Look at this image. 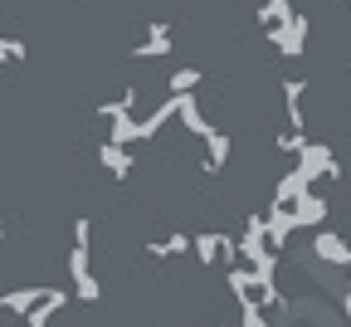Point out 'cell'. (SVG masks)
I'll return each mask as SVG.
<instances>
[{
	"label": "cell",
	"instance_id": "cell-1",
	"mask_svg": "<svg viewBox=\"0 0 351 327\" xmlns=\"http://www.w3.org/2000/svg\"><path fill=\"white\" fill-rule=\"evenodd\" d=\"M278 313H283L278 327H341V317H337L332 303H322V298H302V303L288 298Z\"/></svg>",
	"mask_w": 351,
	"mask_h": 327
},
{
	"label": "cell",
	"instance_id": "cell-2",
	"mask_svg": "<svg viewBox=\"0 0 351 327\" xmlns=\"http://www.w3.org/2000/svg\"><path fill=\"white\" fill-rule=\"evenodd\" d=\"M293 171H298L307 185H317L322 176H327V181H337V176H341V166H337V157H332V147H327V142H307V147L298 152V166H293Z\"/></svg>",
	"mask_w": 351,
	"mask_h": 327
},
{
	"label": "cell",
	"instance_id": "cell-3",
	"mask_svg": "<svg viewBox=\"0 0 351 327\" xmlns=\"http://www.w3.org/2000/svg\"><path fill=\"white\" fill-rule=\"evenodd\" d=\"M69 273H73V293H78V303H98V298H103V284H98V273H93L88 245H73V249H69Z\"/></svg>",
	"mask_w": 351,
	"mask_h": 327
},
{
	"label": "cell",
	"instance_id": "cell-4",
	"mask_svg": "<svg viewBox=\"0 0 351 327\" xmlns=\"http://www.w3.org/2000/svg\"><path fill=\"white\" fill-rule=\"evenodd\" d=\"M191 249H195V259H200L205 269H210V264H219V269L239 264L234 240H230V235H215V229H205V235H191Z\"/></svg>",
	"mask_w": 351,
	"mask_h": 327
},
{
	"label": "cell",
	"instance_id": "cell-5",
	"mask_svg": "<svg viewBox=\"0 0 351 327\" xmlns=\"http://www.w3.org/2000/svg\"><path fill=\"white\" fill-rule=\"evenodd\" d=\"M307 30H313V25H307V15H293L283 30H274L269 39H274V49L278 54H288V59H302L307 54Z\"/></svg>",
	"mask_w": 351,
	"mask_h": 327
},
{
	"label": "cell",
	"instance_id": "cell-6",
	"mask_svg": "<svg viewBox=\"0 0 351 327\" xmlns=\"http://www.w3.org/2000/svg\"><path fill=\"white\" fill-rule=\"evenodd\" d=\"M313 259H322L332 269H346L351 264V245L337 235V229H317V235H313Z\"/></svg>",
	"mask_w": 351,
	"mask_h": 327
},
{
	"label": "cell",
	"instance_id": "cell-7",
	"mask_svg": "<svg viewBox=\"0 0 351 327\" xmlns=\"http://www.w3.org/2000/svg\"><path fill=\"white\" fill-rule=\"evenodd\" d=\"M171 44H176V39H171V25H166V20H152V25H147V39L132 44V59H166Z\"/></svg>",
	"mask_w": 351,
	"mask_h": 327
},
{
	"label": "cell",
	"instance_id": "cell-8",
	"mask_svg": "<svg viewBox=\"0 0 351 327\" xmlns=\"http://www.w3.org/2000/svg\"><path fill=\"white\" fill-rule=\"evenodd\" d=\"M288 215H293V229H317L322 220H327V196H298L293 205H288Z\"/></svg>",
	"mask_w": 351,
	"mask_h": 327
},
{
	"label": "cell",
	"instance_id": "cell-9",
	"mask_svg": "<svg viewBox=\"0 0 351 327\" xmlns=\"http://www.w3.org/2000/svg\"><path fill=\"white\" fill-rule=\"evenodd\" d=\"M200 142H205V171H210V176H219V171L230 166V147H234V142H230V132L210 127V132L200 137Z\"/></svg>",
	"mask_w": 351,
	"mask_h": 327
},
{
	"label": "cell",
	"instance_id": "cell-10",
	"mask_svg": "<svg viewBox=\"0 0 351 327\" xmlns=\"http://www.w3.org/2000/svg\"><path fill=\"white\" fill-rule=\"evenodd\" d=\"M302 98H307V78H288V83H283V113H288V132H302V127H307Z\"/></svg>",
	"mask_w": 351,
	"mask_h": 327
},
{
	"label": "cell",
	"instance_id": "cell-11",
	"mask_svg": "<svg viewBox=\"0 0 351 327\" xmlns=\"http://www.w3.org/2000/svg\"><path fill=\"white\" fill-rule=\"evenodd\" d=\"M64 303H69V293H64V289H49V293H44V303H34V308L25 313V327H54V317H59Z\"/></svg>",
	"mask_w": 351,
	"mask_h": 327
},
{
	"label": "cell",
	"instance_id": "cell-12",
	"mask_svg": "<svg viewBox=\"0 0 351 327\" xmlns=\"http://www.w3.org/2000/svg\"><path fill=\"white\" fill-rule=\"evenodd\" d=\"M98 161L108 166V176H112V181H127V176H132V147L103 142V147H98Z\"/></svg>",
	"mask_w": 351,
	"mask_h": 327
},
{
	"label": "cell",
	"instance_id": "cell-13",
	"mask_svg": "<svg viewBox=\"0 0 351 327\" xmlns=\"http://www.w3.org/2000/svg\"><path fill=\"white\" fill-rule=\"evenodd\" d=\"M293 15H298V10L288 5V0H263V5H258V25H263V34L283 30V25H288Z\"/></svg>",
	"mask_w": 351,
	"mask_h": 327
},
{
	"label": "cell",
	"instance_id": "cell-14",
	"mask_svg": "<svg viewBox=\"0 0 351 327\" xmlns=\"http://www.w3.org/2000/svg\"><path fill=\"white\" fill-rule=\"evenodd\" d=\"M44 293H49V289H10L5 298H0V308H5V313H15V317H25L34 303H44Z\"/></svg>",
	"mask_w": 351,
	"mask_h": 327
},
{
	"label": "cell",
	"instance_id": "cell-15",
	"mask_svg": "<svg viewBox=\"0 0 351 327\" xmlns=\"http://www.w3.org/2000/svg\"><path fill=\"white\" fill-rule=\"evenodd\" d=\"M108 142L132 147V142H137V117H132V113H112L108 117Z\"/></svg>",
	"mask_w": 351,
	"mask_h": 327
},
{
	"label": "cell",
	"instance_id": "cell-16",
	"mask_svg": "<svg viewBox=\"0 0 351 327\" xmlns=\"http://www.w3.org/2000/svg\"><path fill=\"white\" fill-rule=\"evenodd\" d=\"M307 191H313V185H307L298 171H288V176L274 185V205H293V201H298V196H307Z\"/></svg>",
	"mask_w": 351,
	"mask_h": 327
},
{
	"label": "cell",
	"instance_id": "cell-17",
	"mask_svg": "<svg viewBox=\"0 0 351 327\" xmlns=\"http://www.w3.org/2000/svg\"><path fill=\"white\" fill-rule=\"evenodd\" d=\"M186 249H191V235H171V240H152L147 245V254H156V259H176Z\"/></svg>",
	"mask_w": 351,
	"mask_h": 327
},
{
	"label": "cell",
	"instance_id": "cell-18",
	"mask_svg": "<svg viewBox=\"0 0 351 327\" xmlns=\"http://www.w3.org/2000/svg\"><path fill=\"white\" fill-rule=\"evenodd\" d=\"M200 83H205V74H200V69H176V74L166 78V88H171V93H195Z\"/></svg>",
	"mask_w": 351,
	"mask_h": 327
},
{
	"label": "cell",
	"instance_id": "cell-19",
	"mask_svg": "<svg viewBox=\"0 0 351 327\" xmlns=\"http://www.w3.org/2000/svg\"><path fill=\"white\" fill-rule=\"evenodd\" d=\"M25 39H15V34H0V64H25Z\"/></svg>",
	"mask_w": 351,
	"mask_h": 327
},
{
	"label": "cell",
	"instance_id": "cell-20",
	"mask_svg": "<svg viewBox=\"0 0 351 327\" xmlns=\"http://www.w3.org/2000/svg\"><path fill=\"white\" fill-rule=\"evenodd\" d=\"M302 147H307V132H288V127L278 132V152H283V157H298Z\"/></svg>",
	"mask_w": 351,
	"mask_h": 327
},
{
	"label": "cell",
	"instance_id": "cell-21",
	"mask_svg": "<svg viewBox=\"0 0 351 327\" xmlns=\"http://www.w3.org/2000/svg\"><path fill=\"white\" fill-rule=\"evenodd\" d=\"M239 327H274L269 317H263L258 303H239Z\"/></svg>",
	"mask_w": 351,
	"mask_h": 327
},
{
	"label": "cell",
	"instance_id": "cell-22",
	"mask_svg": "<svg viewBox=\"0 0 351 327\" xmlns=\"http://www.w3.org/2000/svg\"><path fill=\"white\" fill-rule=\"evenodd\" d=\"M73 245H93V225L88 220H73Z\"/></svg>",
	"mask_w": 351,
	"mask_h": 327
},
{
	"label": "cell",
	"instance_id": "cell-23",
	"mask_svg": "<svg viewBox=\"0 0 351 327\" xmlns=\"http://www.w3.org/2000/svg\"><path fill=\"white\" fill-rule=\"evenodd\" d=\"M341 313H346V317H341V322H346V327H351V293H341Z\"/></svg>",
	"mask_w": 351,
	"mask_h": 327
},
{
	"label": "cell",
	"instance_id": "cell-24",
	"mask_svg": "<svg viewBox=\"0 0 351 327\" xmlns=\"http://www.w3.org/2000/svg\"><path fill=\"white\" fill-rule=\"evenodd\" d=\"M0 240H5V220H0Z\"/></svg>",
	"mask_w": 351,
	"mask_h": 327
},
{
	"label": "cell",
	"instance_id": "cell-25",
	"mask_svg": "<svg viewBox=\"0 0 351 327\" xmlns=\"http://www.w3.org/2000/svg\"><path fill=\"white\" fill-rule=\"evenodd\" d=\"M346 196H351V176H346Z\"/></svg>",
	"mask_w": 351,
	"mask_h": 327
},
{
	"label": "cell",
	"instance_id": "cell-26",
	"mask_svg": "<svg viewBox=\"0 0 351 327\" xmlns=\"http://www.w3.org/2000/svg\"><path fill=\"white\" fill-rule=\"evenodd\" d=\"M15 327H25V322H15Z\"/></svg>",
	"mask_w": 351,
	"mask_h": 327
}]
</instances>
